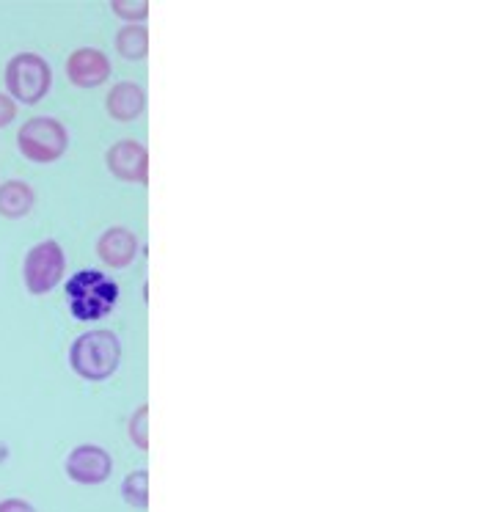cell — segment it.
<instances>
[{
    "label": "cell",
    "mask_w": 501,
    "mask_h": 512,
    "mask_svg": "<svg viewBox=\"0 0 501 512\" xmlns=\"http://www.w3.org/2000/svg\"><path fill=\"white\" fill-rule=\"evenodd\" d=\"M14 116H17V105L9 94H0V130L3 127H9L14 122Z\"/></svg>",
    "instance_id": "obj_16"
},
{
    "label": "cell",
    "mask_w": 501,
    "mask_h": 512,
    "mask_svg": "<svg viewBox=\"0 0 501 512\" xmlns=\"http://www.w3.org/2000/svg\"><path fill=\"white\" fill-rule=\"evenodd\" d=\"M69 364L83 380H108L122 364V342L113 331H91L75 339Z\"/></svg>",
    "instance_id": "obj_1"
},
{
    "label": "cell",
    "mask_w": 501,
    "mask_h": 512,
    "mask_svg": "<svg viewBox=\"0 0 501 512\" xmlns=\"http://www.w3.org/2000/svg\"><path fill=\"white\" fill-rule=\"evenodd\" d=\"M64 268H67V256L64 248L56 240H45V243L34 245L23 265L25 287L31 295H47L56 287L58 281L64 279Z\"/></svg>",
    "instance_id": "obj_5"
},
{
    "label": "cell",
    "mask_w": 501,
    "mask_h": 512,
    "mask_svg": "<svg viewBox=\"0 0 501 512\" xmlns=\"http://www.w3.org/2000/svg\"><path fill=\"white\" fill-rule=\"evenodd\" d=\"M116 50L127 61H141L149 53V31L144 25H127L116 36Z\"/></svg>",
    "instance_id": "obj_12"
},
{
    "label": "cell",
    "mask_w": 501,
    "mask_h": 512,
    "mask_svg": "<svg viewBox=\"0 0 501 512\" xmlns=\"http://www.w3.org/2000/svg\"><path fill=\"white\" fill-rule=\"evenodd\" d=\"M34 190L23 179H9L0 185V215L3 218H23L34 210Z\"/></svg>",
    "instance_id": "obj_11"
},
{
    "label": "cell",
    "mask_w": 501,
    "mask_h": 512,
    "mask_svg": "<svg viewBox=\"0 0 501 512\" xmlns=\"http://www.w3.org/2000/svg\"><path fill=\"white\" fill-rule=\"evenodd\" d=\"M130 438H133V444L141 452L149 449V405H141L133 413V419H130Z\"/></svg>",
    "instance_id": "obj_14"
},
{
    "label": "cell",
    "mask_w": 501,
    "mask_h": 512,
    "mask_svg": "<svg viewBox=\"0 0 501 512\" xmlns=\"http://www.w3.org/2000/svg\"><path fill=\"white\" fill-rule=\"evenodd\" d=\"M105 160H108V168L116 179L135 182V185L149 182V152H146L144 144H138L133 138L113 144Z\"/></svg>",
    "instance_id": "obj_6"
},
{
    "label": "cell",
    "mask_w": 501,
    "mask_h": 512,
    "mask_svg": "<svg viewBox=\"0 0 501 512\" xmlns=\"http://www.w3.org/2000/svg\"><path fill=\"white\" fill-rule=\"evenodd\" d=\"M67 78L80 89H97L111 78V61L102 50L80 47L67 61Z\"/></svg>",
    "instance_id": "obj_8"
},
{
    "label": "cell",
    "mask_w": 501,
    "mask_h": 512,
    "mask_svg": "<svg viewBox=\"0 0 501 512\" xmlns=\"http://www.w3.org/2000/svg\"><path fill=\"white\" fill-rule=\"evenodd\" d=\"M108 113L116 122H135L146 108V91L138 83H116L108 94Z\"/></svg>",
    "instance_id": "obj_10"
},
{
    "label": "cell",
    "mask_w": 501,
    "mask_h": 512,
    "mask_svg": "<svg viewBox=\"0 0 501 512\" xmlns=\"http://www.w3.org/2000/svg\"><path fill=\"white\" fill-rule=\"evenodd\" d=\"M53 86V69L45 58L36 53H20L6 67V89L17 102L36 105L45 100V94Z\"/></svg>",
    "instance_id": "obj_3"
},
{
    "label": "cell",
    "mask_w": 501,
    "mask_h": 512,
    "mask_svg": "<svg viewBox=\"0 0 501 512\" xmlns=\"http://www.w3.org/2000/svg\"><path fill=\"white\" fill-rule=\"evenodd\" d=\"M0 512H36L34 504H28L25 499H6L0 501Z\"/></svg>",
    "instance_id": "obj_17"
},
{
    "label": "cell",
    "mask_w": 501,
    "mask_h": 512,
    "mask_svg": "<svg viewBox=\"0 0 501 512\" xmlns=\"http://www.w3.org/2000/svg\"><path fill=\"white\" fill-rule=\"evenodd\" d=\"M113 14H119L122 20L135 25V20H146L149 17V3L146 0H113Z\"/></svg>",
    "instance_id": "obj_15"
},
{
    "label": "cell",
    "mask_w": 501,
    "mask_h": 512,
    "mask_svg": "<svg viewBox=\"0 0 501 512\" xmlns=\"http://www.w3.org/2000/svg\"><path fill=\"white\" fill-rule=\"evenodd\" d=\"M119 301V284L102 270H80L67 284V303L78 320H100Z\"/></svg>",
    "instance_id": "obj_2"
},
{
    "label": "cell",
    "mask_w": 501,
    "mask_h": 512,
    "mask_svg": "<svg viewBox=\"0 0 501 512\" xmlns=\"http://www.w3.org/2000/svg\"><path fill=\"white\" fill-rule=\"evenodd\" d=\"M17 146L34 163H56L58 157H64L69 146L67 127L50 116L28 119L17 133Z\"/></svg>",
    "instance_id": "obj_4"
},
{
    "label": "cell",
    "mask_w": 501,
    "mask_h": 512,
    "mask_svg": "<svg viewBox=\"0 0 501 512\" xmlns=\"http://www.w3.org/2000/svg\"><path fill=\"white\" fill-rule=\"evenodd\" d=\"M111 455L97 444L75 446L67 457V477L80 485H100L111 477Z\"/></svg>",
    "instance_id": "obj_7"
},
{
    "label": "cell",
    "mask_w": 501,
    "mask_h": 512,
    "mask_svg": "<svg viewBox=\"0 0 501 512\" xmlns=\"http://www.w3.org/2000/svg\"><path fill=\"white\" fill-rule=\"evenodd\" d=\"M97 254L113 270L130 268L138 256V237L124 226H113L97 240Z\"/></svg>",
    "instance_id": "obj_9"
},
{
    "label": "cell",
    "mask_w": 501,
    "mask_h": 512,
    "mask_svg": "<svg viewBox=\"0 0 501 512\" xmlns=\"http://www.w3.org/2000/svg\"><path fill=\"white\" fill-rule=\"evenodd\" d=\"M122 496L130 507L146 510L149 507V471H133L122 482Z\"/></svg>",
    "instance_id": "obj_13"
}]
</instances>
